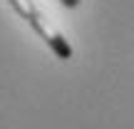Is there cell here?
<instances>
[{"label":"cell","instance_id":"6da1fadb","mask_svg":"<svg viewBox=\"0 0 134 129\" xmlns=\"http://www.w3.org/2000/svg\"><path fill=\"white\" fill-rule=\"evenodd\" d=\"M30 25H32V27L40 32V37H42L45 42H47L50 47L55 50V55H57V57H62V60H70V57H72V47H70V42H67L62 35H60V30L52 27V23H50V20L45 18L40 10L32 15Z\"/></svg>","mask_w":134,"mask_h":129},{"label":"cell","instance_id":"7a4b0ae2","mask_svg":"<svg viewBox=\"0 0 134 129\" xmlns=\"http://www.w3.org/2000/svg\"><path fill=\"white\" fill-rule=\"evenodd\" d=\"M10 5H13V8H15V13H18V15H23L27 23L32 20V15L37 13V8L32 5V0H10Z\"/></svg>","mask_w":134,"mask_h":129},{"label":"cell","instance_id":"3957f363","mask_svg":"<svg viewBox=\"0 0 134 129\" xmlns=\"http://www.w3.org/2000/svg\"><path fill=\"white\" fill-rule=\"evenodd\" d=\"M60 3L67 5V8H77V5H80V0H60Z\"/></svg>","mask_w":134,"mask_h":129}]
</instances>
